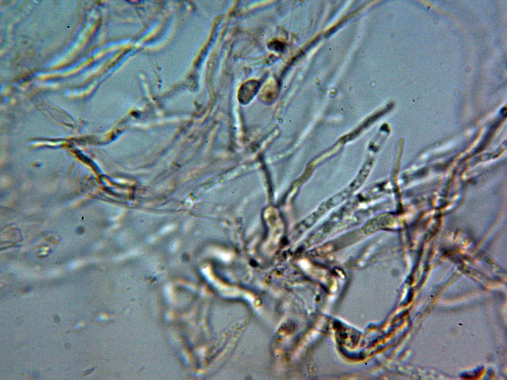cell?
Instances as JSON below:
<instances>
[{
	"label": "cell",
	"mask_w": 507,
	"mask_h": 380,
	"mask_svg": "<svg viewBox=\"0 0 507 380\" xmlns=\"http://www.w3.org/2000/svg\"><path fill=\"white\" fill-rule=\"evenodd\" d=\"M359 184L356 181L354 182L346 190L330 198L321 204L318 208L309 216L307 219V227L311 226L323 214L330 209L336 206L344 199H346L351 193L359 187Z\"/></svg>",
	"instance_id": "obj_1"
},
{
	"label": "cell",
	"mask_w": 507,
	"mask_h": 380,
	"mask_svg": "<svg viewBox=\"0 0 507 380\" xmlns=\"http://www.w3.org/2000/svg\"><path fill=\"white\" fill-rule=\"evenodd\" d=\"M279 83L275 79H269L263 85L261 90V94L265 97V99L272 100L277 95L279 91Z\"/></svg>",
	"instance_id": "obj_3"
},
{
	"label": "cell",
	"mask_w": 507,
	"mask_h": 380,
	"mask_svg": "<svg viewBox=\"0 0 507 380\" xmlns=\"http://www.w3.org/2000/svg\"><path fill=\"white\" fill-rule=\"evenodd\" d=\"M270 48L276 50H281L284 47L283 45L278 41H275L270 44Z\"/></svg>",
	"instance_id": "obj_4"
},
{
	"label": "cell",
	"mask_w": 507,
	"mask_h": 380,
	"mask_svg": "<svg viewBox=\"0 0 507 380\" xmlns=\"http://www.w3.org/2000/svg\"><path fill=\"white\" fill-rule=\"evenodd\" d=\"M259 83L256 80H250L244 83L240 87L238 92V98L242 103L249 101L257 91Z\"/></svg>",
	"instance_id": "obj_2"
}]
</instances>
